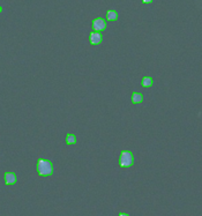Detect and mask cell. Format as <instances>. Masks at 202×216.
<instances>
[{"label":"cell","instance_id":"5","mask_svg":"<svg viewBox=\"0 0 202 216\" xmlns=\"http://www.w3.org/2000/svg\"><path fill=\"white\" fill-rule=\"evenodd\" d=\"M16 183V175L14 172H6L5 173V184L6 185H14Z\"/></svg>","mask_w":202,"mask_h":216},{"label":"cell","instance_id":"8","mask_svg":"<svg viewBox=\"0 0 202 216\" xmlns=\"http://www.w3.org/2000/svg\"><path fill=\"white\" fill-rule=\"evenodd\" d=\"M153 78H150V76H144L141 81V85H142L143 88H149V87H151L153 85Z\"/></svg>","mask_w":202,"mask_h":216},{"label":"cell","instance_id":"4","mask_svg":"<svg viewBox=\"0 0 202 216\" xmlns=\"http://www.w3.org/2000/svg\"><path fill=\"white\" fill-rule=\"evenodd\" d=\"M89 40H90V44H93V45H98V44H101L103 37H102L101 31H93V32L90 34Z\"/></svg>","mask_w":202,"mask_h":216},{"label":"cell","instance_id":"11","mask_svg":"<svg viewBox=\"0 0 202 216\" xmlns=\"http://www.w3.org/2000/svg\"><path fill=\"white\" fill-rule=\"evenodd\" d=\"M119 216H129V215H128V214H125V213H120Z\"/></svg>","mask_w":202,"mask_h":216},{"label":"cell","instance_id":"2","mask_svg":"<svg viewBox=\"0 0 202 216\" xmlns=\"http://www.w3.org/2000/svg\"><path fill=\"white\" fill-rule=\"evenodd\" d=\"M134 164V156L129 150H123L119 157V165L121 168H129Z\"/></svg>","mask_w":202,"mask_h":216},{"label":"cell","instance_id":"6","mask_svg":"<svg viewBox=\"0 0 202 216\" xmlns=\"http://www.w3.org/2000/svg\"><path fill=\"white\" fill-rule=\"evenodd\" d=\"M143 100V95L141 93H133L132 94V103L133 104H139Z\"/></svg>","mask_w":202,"mask_h":216},{"label":"cell","instance_id":"7","mask_svg":"<svg viewBox=\"0 0 202 216\" xmlns=\"http://www.w3.org/2000/svg\"><path fill=\"white\" fill-rule=\"evenodd\" d=\"M106 19L109 21H116L118 20V13L114 9H109L106 12Z\"/></svg>","mask_w":202,"mask_h":216},{"label":"cell","instance_id":"3","mask_svg":"<svg viewBox=\"0 0 202 216\" xmlns=\"http://www.w3.org/2000/svg\"><path fill=\"white\" fill-rule=\"evenodd\" d=\"M106 28V22L102 17H97L93 21V30L94 31H103Z\"/></svg>","mask_w":202,"mask_h":216},{"label":"cell","instance_id":"9","mask_svg":"<svg viewBox=\"0 0 202 216\" xmlns=\"http://www.w3.org/2000/svg\"><path fill=\"white\" fill-rule=\"evenodd\" d=\"M66 143L67 145H74V143H76V136L74 134H72V133H68L66 135Z\"/></svg>","mask_w":202,"mask_h":216},{"label":"cell","instance_id":"1","mask_svg":"<svg viewBox=\"0 0 202 216\" xmlns=\"http://www.w3.org/2000/svg\"><path fill=\"white\" fill-rule=\"evenodd\" d=\"M37 172L42 177L51 176L53 173V165L51 161L45 160V158H40L37 161Z\"/></svg>","mask_w":202,"mask_h":216},{"label":"cell","instance_id":"10","mask_svg":"<svg viewBox=\"0 0 202 216\" xmlns=\"http://www.w3.org/2000/svg\"><path fill=\"white\" fill-rule=\"evenodd\" d=\"M153 0H142V2L143 4H150Z\"/></svg>","mask_w":202,"mask_h":216}]
</instances>
